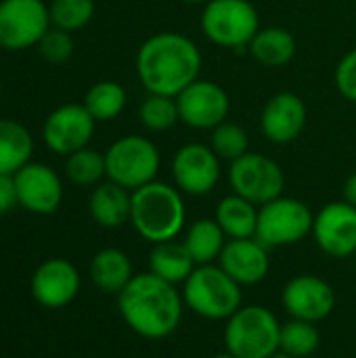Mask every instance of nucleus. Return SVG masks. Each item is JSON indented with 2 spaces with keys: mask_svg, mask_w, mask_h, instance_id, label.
Segmentation results:
<instances>
[{
  "mask_svg": "<svg viewBox=\"0 0 356 358\" xmlns=\"http://www.w3.org/2000/svg\"><path fill=\"white\" fill-rule=\"evenodd\" d=\"M210 147L220 159L235 162L241 155L250 153V134L241 124L235 122H222L212 130L210 136Z\"/></svg>",
  "mask_w": 356,
  "mask_h": 358,
  "instance_id": "nucleus-31",
  "label": "nucleus"
},
{
  "mask_svg": "<svg viewBox=\"0 0 356 358\" xmlns=\"http://www.w3.org/2000/svg\"><path fill=\"white\" fill-rule=\"evenodd\" d=\"M65 176L71 185L78 187H97L107 178L105 168V153L84 147L65 159Z\"/></svg>",
  "mask_w": 356,
  "mask_h": 358,
  "instance_id": "nucleus-28",
  "label": "nucleus"
},
{
  "mask_svg": "<svg viewBox=\"0 0 356 358\" xmlns=\"http://www.w3.org/2000/svg\"><path fill=\"white\" fill-rule=\"evenodd\" d=\"M344 201H348L356 208V172L350 174L344 182Z\"/></svg>",
  "mask_w": 356,
  "mask_h": 358,
  "instance_id": "nucleus-36",
  "label": "nucleus"
},
{
  "mask_svg": "<svg viewBox=\"0 0 356 358\" xmlns=\"http://www.w3.org/2000/svg\"><path fill=\"white\" fill-rule=\"evenodd\" d=\"M80 273L65 258L44 260L31 275V296L34 300L50 310L71 304L80 292Z\"/></svg>",
  "mask_w": 356,
  "mask_h": 358,
  "instance_id": "nucleus-18",
  "label": "nucleus"
},
{
  "mask_svg": "<svg viewBox=\"0 0 356 358\" xmlns=\"http://www.w3.org/2000/svg\"><path fill=\"white\" fill-rule=\"evenodd\" d=\"M321 344V334L317 323L292 319L290 323L281 325L279 334V350L292 358H308L317 352Z\"/></svg>",
  "mask_w": 356,
  "mask_h": 358,
  "instance_id": "nucleus-29",
  "label": "nucleus"
},
{
  "mask_svg": "<svg viewBox=\"0 0 356 358\" xmlns=\"http://www.w3.org/2000/svg\"><path fill=\"white\" fill-rule=\"evenodd\" d=\"M214 220L220 224L229 239H248L256 237L258 227V206L231 193L222 197L214 210Z\"/></svg>",
  "mask_w": 356,
  "mask_h": 358,
  "instance_id": "nucleus-23",
  "label": "nucleus"
},
{
  "mask_svg": "<svg viewBox=\"0 0 356 358\" xmlns=\"http://www.w3.org/2000/svg\"><path fill=\"white\" fill-rule=\"evenodd\" d=\"M204 36L220 48H248L260 29V15L250 0H210L199 19Z\"/></svg>",
  "mask_w": 356,
  "mask_h": 358,
  "instance_id": "nucleus-6",
  "label": "nucleus"
},
{
  "mask_svg": "<svg viewBox=\"0 0 356 358\" xmlns=\"http://www.w3.org/2000/svg\"><path fill=\"white\" fill-rule=\"evenodd\" d=\"M50 27L44 0H0V48L17 52L38 46Z\"/></svg>",
  "mask_w": 356,
  "mask_h": 358,
  "instance_id": "nucleus-10",
  "label": "nucleus"
},
{
  "mask_svg": "<svg viewBox=\"0 0 356 358\" xmlns=\"http://www.w3.org/2000/svg\"><path fill=\"white\" fill-rule=\"evenodd\" d=\"M218 266L239 285H256L269 275V248H264L256 237L229 239L218 258Z\"/></svg>",
  "mask_w": 356,
  "mask_h": 358,
  "instance_id": "nucleus-19",
  "label": "nucleus"
},
{
  "mask_svg": "<svg viewBox=\"0 0 356 358\" xmlns=\"http://www.w3.org/2000/svg\"><path fill=\"white\" fill-rule=\"evenodd\" d=\"M212 358H235L231 352H220V355H214Z\"/></svg>",
  "mask_w": 356,
  "mask_h": 358,
  "instance_id": "nucleus-38",
  "label": "nucleus"
},
{
  "mask_svg": "<svg viewBox=\"0 0 356 358\" xmlns=\"http://www.w3.org/2000/svg\"><path fill=\"white\" fill-rule=\"evenodd\" d=\"M248 48H250V55L262 67L281 69L294 61L298 52V42L290 29L271 25V27H260Z\"/></svg>",
  "mask_w": 356,
  "mask_h": 358,
  "instance_id": "nucleus-21",
  "label": "nucleus"
},
{
  "mask_svg": "<svg viewBox=\"0 0 356 358\" xmlns=\"http://www.w3.org/2000/svg\"><path fill=\"white\" fill-rule=\"evenodd\" d=\"M178 115L180 122L193 130H214L222 122H227L231 111V99L227 90L214 80L197 78L189 84L178 96Z\"/></svg>",
  "mask_w": 356,
  "mask_h": 358,
  "instance_id": "nucleus-12",
  "label": "nucleus"
},
{
  "mask_svg": "<svg viewBox=\"0 0 356 358\" xmlns=\"http://www.w3.org/2000/svg\"><path fill=\"white\" fill-rule=\"evenodd\" d=\"M185 300L176 285L153 273L134 275L118 294V308L124 323L141 338L164 340L172 336L183 321Z\"/></svg>",
  "mask_w": 356,
  "mask_h": 358,
  "instance_id": "nucleus-2",
  "label": "nucleus"
},
{
  "mask_svg": "<svg viewBox=\"0 0 356 358\" xmlns=\"http://www.w3.org/2000/svg\"><path fill=\"white\" fill-rule=\"evenodd\" d=\"M334 82L338 92L350 101L356 103V48L348 50L336 65V73H334Z\"/></svg>",
  "mask_w": 356,
  "mask_h": 358,
  "instance_id": "nucleus-34",
  "label": "nucleus"
},
{
  "mask_svg": "<svg viewBox=\"0 0 356 358\" xmlns=\"http://www.w3.org/2000/svg\"><path fill=\"white\" fill-rule=\"evenodd\" d=\"M134 65L147 92L178 96L199 78L204 57L189 36L180 31H159L141 44Z\"/></svg>",
  "mask_w": 356,
  "mask_h": 358,
  "instance_id": "nucleus-1",
  "label": "nucleus"
},
{
  "mask_svg": "<svg viewBox=\"0 0 356 358\" xmlns=\"http://www.w3.org/2000/svg\"><path fill=\"white\" fill-rule=\"evenodd\" d=\"M17 187L19 206L31 214H55L63 201L61 176L46 164L29 162L17 174H13Z\"/></svg>",
  "mask_w": 356,
  "mask_h": 358,
  "instance_id": "nucleus-15",
  "label": "nucleus"
},
{
  "mask_svg": "<svg viewBox=\"0 0 356 358\" xmlns=\"http://www.w3.org/2000/svg\"><path fill=\"white\" fill-rule=\"evenodd\" d=\"M269 358H292V357H287V355H283L281 350H277L275 355H271V357H269Z\"/></svg>",
  "mask_w": 356,
  "mask_h": 358,
  "instance_id": "nucleus-39",
  "label": "nucleus"
},
{
  "mask_svg": "<svg viewBox=\"0 0 356 358\" xmlns=\"http://www.w3.org/2000/svg\"><path fill=\"white\" fill-rule=\"evenodd\" d=\"M128 94L126 88L115 80H101L92 84L84 96V107L97 122H111L120 117L126 109Z\"/></svg>",
  "mask_w": 356,
  "mask_h": 358,
  "instance_id": "nucleus-27",
  "label": "nucleus"
},
{
  "mask_svg": "<svg viewBox=\"0 0 356 358\" xmlns=\"http://www.w3.org/2000/svg\"><path fill=\"white\" fill-rule=\"evenodd\" d=\"M281 323L264 306H241L227 319L225 348L235 358H269L279 350Z\"/></svg>",
  "mask_w": 356,
  "mask_h": 358,
  "instance_id": "nucleus-7",
  "label": "nucleus"
},
{
  "mask_svg": "<svg viewBox=\"0 0 356 358\" xmlns=\"http://www.w3.org/2000/svg\"><path fill=\"white\" fill-rule=\"evenodd\" d=\"M315 214L296 197H277L258 208L256 239L269 248H285L313 235Z\"/></svg>",
  "mask_w": 356,
  "mask_h": 358,
  "instance_id": "nucleus-8",
  "label": "nucleus"
},
{
  "mask_svg": "<svg viewBox=\"0 0 356 358\" xmlns=\"http://www.w3.org/2000/svg\"><path fill=\"white\" fill-rule=\"evenodd\" d=\"M195 271V262L191 254L187 252L185 243H178L176 239L155 243L149 252V273L157 275L159 279L176 285L185 283L191 273Z\"/></svg>",
  "mask_w": 356,
  "mask_h": 358,
  "instance_id": "nucleus-24",
  "label": "nucleus"
},
{
  "mask_svg": "<svg viewBox=\"0 0 356 358\" xmlns=\"http://www.w3.org/2000/svg\"><path fill=\"white\" fill-rule=\"evenodd\" d=\"M220 157L210 145L185 143L172 157V178L174 187L183 195L201 197L212 193L220 182Z\"/></svg>",
  "mask_w": 356,
  "mask_h": 358,
  "instance_id": "nucleus-11",
  "label": "nucleus"
},
{
  "mask_svg": "<svg viewBox=\"0 0 356 358\" xmlns=\"http://www.w3.org/2000/svg\"><path fill=\"white\" fill-rule=\"evenodd\" d=\"M231 191L254 206H264L283 195L285 172L269 155L250 151L229 166Z\"/></svg>",
  "mask_w": 356,
  "mask_h": 358,
  "instance_id": "nucleus-9",
  "label": "nucleus"
},
{
  "mask_svg": "<svg viewBox=\"0 0 356 358\" xmlns=\"http://www.w3.org/2000/svg\"><path fill=\"white\" fill-rule=\"evenodd\" d=\"M88 212L92 220L103 229H120L130 222L132 191L107 180L92 189L88 199Z\"/></svg>",
  "mask_w": 356,
  "mask_h": 358,
  "instance_id": "nucleus-20",
  "label": "nucleus"
},
{
  "mask_svg": "<svg viewBox=\"0 0 356 358\" xmlns=\"http://www.w3.org/2000/svg\"><path fill=\"white\" fill-rule=\"evenodd\" d=\"M52 27L78 31L94 17V0H50L48 4Z\"/></svg>",
  "mask_w": 356,
  "mask_h": 358,
  "instance_id": "nucleus-32",
  "label": "nucleus"
},
{
  "mask_svg": "<svg viewBox=\"0 0 356 358\" xmlns=\"http://www.w3.org/2000/svg\"><path fill=\"white\" fill-rule=\"evenodd\" d=\"M183 300L197 317L220 321L233 317L241 308V285L220 266L201 264L195 266L191 277L185 281Z\"/></svg>",
  "mask_w": 356,
  "mask_h": 358,
  "instance_id": "nucleus-4",
  "label": "nucleus"
},
{
  "mask_svg": "<svg viewBox=\"0 0 356 358\" xmlns=\"http://www.w3.org/2000/svg\"><path fill=\"white\" fill-rule=\"evenodd\" d=\"M97 130V120L84 105L67 103L57 107L42 126L44 145L57 155H71L90 145Z\"/></svg>",
  "mask_w": 356,
  "mask_h": 358,
  "instance_id": "nucleus-13",
  "label": "nucleus"
},
{
  "mask_svg": "<svg viewBox=\"0 0 356 358\" xmlns=\"http://www.w3.org/2000/svg\"><path fill=\"white\" fill-rule=\"evenodd\" d=\"M138 117H141V124L145 126V130H149V132H166V130L174 128L180 122L176 96L147 92V96L143 99V103L138 107Z\"/></svg>",
  "mask_w": 356,
  "mask_h": 358,
  "instance_id": "nucleus-30",
  "label": "nucleus"
},
{
  "mask_svg": "<svg viewBox=\"0 0 356 358\" xmlns=\"http://www.w3.org/2000/svg\"><path fill=\"white\" fill-rule=\"evenodd\" d=\"M313 237L319 250L332 258L356 254V208L348 201H332L315 214Z\"/></svg>",
  "mask_w": 356,
  "mask_h": 358,
  "instance_id": "nucleus-14",
  "label": "nucleus"
},
{
  "mask_svg": "<svg viewBox=\"0 0 356 358\" xmlns=\"http://www.w3.org/2000/svg\"><path fill=\"white\" fill-rule=\"evenodd\" d=\"M187 222L183 193L162 180H153L132 191L130 224L149 243L176 239Z\"/></svg>",
  "mask_w": 356,
  "mask_h": 358,
  "instance_id": "nucleus-3",
  "label": "nucleus"
},
{
  "mask_svg": "<svg viewBox=\"0 0 356 358\" xmlns=\"http://www.w3.org/2000/svg\"><path fill=\"white\" fill-rule=\"evenodd\" d=\"M34 138L29 130L13 120H0V174H17L31 162Z\"/></svg>",
  "mask_w": 356,
  "mask_h": 358,
  "instance_id": "nucleus-25",
  "label": "nucleus"
},
{
  "mask_svg": "<svg viewBox=\"0 0 356 358\" xmlns=\"http://www.w3.org/2000/svg\"><path fill=\"white\" fill-rule=\"evenodd\" d=\"M180 2H185V4H206L210 0H180Z\"/></svg>",
  "mask_w": 356,
  "mask_h": 358,
  "instance_id": "nucleus-37",
  "label": "nucleus"
},
{
  "mask_svg": "<svg viewBox=\"0 0 356 358\" xmlns=\"http://www.w3.org/2000/svg\"><path fill=\"white\" fill-rule=\"evenodd\" d=\"M132 262L118 248L101 250L90 262V279L105 294H120L132 281Z\"/></svg>",
  "mask_w": 356,
  "mask_h": 358,
  "instance_id": "nucleus-22",
  "label": "nucleus"
},
{
  "mask_svg": "<svg viewBox=\"0 0 356 358\" xmlns=\"http://www.w3.org/2000/svg\"><path fill=\"white\" fill-rule=\"evenodd\" d=\"M281 304L292 319L319 323L334 313L336 292L317 275H298L283 287Z\"/></svg>",
  "mask_w": 356,
  "mask_h": 358,
  "instance_id": "nucleus-16",
  "label": "nucleus"
},
{
  "mask_svg": "<svg viewBox=\"0 0 356 358\" xmlns=\"http://www.w3.org/2000/svg\"><path fill=\"white\" fill-rule=\"evenodd\" d=\"M183 243L191 254L193 262L201 266V264H212L214 260L220 258L227 245V235L214 218H199L187 229Z\"/></svg>",
  "mask_w": 356,
  "mask_h": 358,
  "instance_id": "nucleus-26",
  "label": "nucleus"
},
{
  "mask_svg": "<svg viewBox=\"0 0 356 358\" xmlns=\"http://www.w3.org/2000/svg\"><path fill=\"white\" fill-rule=\"evenodd\" d=\"M308 109L300 94L283 90L273 94L260 111V132L275 145H290L304 132Z\"/></svg>",
  "mask_w": 356,
  "mask_h": 358,
  "instance_id": "nucleus-17",
  "label": "nucleus"
},
{
  "mask_svg": "<svg viewBox=\"0 0 356 358\" xmlns=\"http://www.w3.org/2000/svg\"><path fill=\"white\" fill-rule=\"evenodd\" d=\"M38 52L42 59H46L48 63H65L71 59L73 50H76V42L71 38V31H65V29H59V27H50L42 40L38 42Z\"/></svg>",
  "mask_w": 356,
  "mask_h": 358,
  "instance_id": "nucleus-33",
  "label": "nucleus"
},
{
  "mask_svg": "<svg viewBox=\"0 0 356 358\" xmlns=\"http://www.w3.org/2000/svg\"><path fill=\"white\" fill-rule=\"evenodd\" d=\"M0 99H2V82H0Z\"/></svg>",
  "mask_w": 356,
  "mask_h": 358,
  "instance_id": "nucleus-40",
  "label": "nucleus"
},
{
  "mask_svg": "<svg viewBox=\"0 0 356 358\" xmlns=\"http://www.w3.org/2000/svg\"><path fill=\"white\" fill-rule=\"evenodd\" d=\"M107 180L136 191L153 182L162 168L157 145L141 134H126L113 141L105 151Z\"/></svg>",
  "mask_w": 356,
  "mask_h": 358,
  "instance_id": "nucleus-5",
  "label": "nucleus"
},
{
  "mask_svg": "<svg viewBox=\"0 0 356 358\" xmlns=\"http://www.w3.org/2000/svg\"><path fill=\"white\" fill-rule=\"evenodd\" d=\"M17 206H19V199H17L15 178L10 174H0V216L8 214Z\"/></svg>",
  "mask_w": 356,
  "mask_h": 358,
  "instance_id": "nucleus-35",
  "label": "nucleus"
}]
</instances>
